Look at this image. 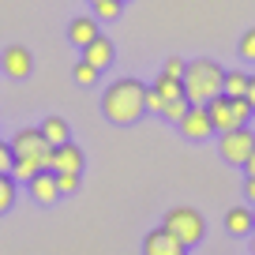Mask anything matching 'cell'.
I'll return each instance as SVG.
<instances>
[{
    "label": "cell",
    "instance_id": "6da1fadb",
    "mask_svg": "<svg viewBox=\"0 0 255 255\" xmlns=\"http://www.w3.org/2000/svg\"><path fill=\"white\" fill-rule=\"evenodd\" d=\"M102 113H105L109 124L131 128L146 113V87L139 79H131V75L113 79L109 87H105V94H102Z\"/></svg>",
    "mask_w": 255,
    "mask_h": 255
},
{
    "label": "cell",
    "instance_id": "7a4b0ae2",
    "mask_svg": "<svg viewBox=\"0 0 255 255\" xmlns=\"http://www.w3.org/2000/svg\"><path fill=\"white\" fill-rule=\"evenodd\" d=\"M180 83H184V98L191 105H210L218 94H225V68L210 56H199V60H188Z\"/></svg>",
    "mask_w": 255,
    "mask_h": 255
},
{
    "label": "cell",
    "instance_id": "3957f363",
    "mask_svg": "<svg viewBox=\"0 0 255 255\" xmlns=\"http://www.w3.org/2000/svg\"><path fill=\"white\" fill-rule=\"evenodd\" d=\"M161 229H169L184 248H195V244H203V237H207V218H203L195 207H173V210H165V218H161Z\"/></svg>",
    "mask_w": 255,
    "mask_h": 255
},
{
    "label": "cell",
    "instance_id": "277c9868",
    "mask_svg": "<svg viewBox=\"0 0 255 255\" xmlns=\"http://www.w3.org/2000/svg\"><path fill=\"white\" fill-rule=\"evenodd\" d=\"M207 113H210V124H214L218 135H222V131H233V128H244L248 120L255 117L248 98H225V94H218L214 102L207 105Z\"/></svg>",
    "mask_w": 255,
    "mask_h": 255
},
{
    "label": "cell",
    "instance_id": "5b68a950",
    "mask_svg": "<svg viewBox=\"0 0 255 255\" xmlns=\"http://www.w3.org/2000/svg\"><path fill=\"white\" fill-rule=\"evenodd\" d=\"M252 150H255V131H252L248 124L218 135V154H222V161H229V165H240V169H244V161L252 158Z\"/></svg>",
    "mask_w": 255,
    "mask_h": 255
},
{
    "label": "cell",
    "instance_id": "8992f818",
    "mask_svg": "<svg viewBox=\"0 0 255 255\" xmlns=\"http://www.w3.org/2000/svg\"><path fill=\"white\" fill-rule=\"evenodd\" d=\"M11 150H15V158H34L41 169H49V158H53V146L45 143L41 128H19L11 135Z\"/></svg>",
    "mask_w": 255,
    "mask_h": 255
},
{
    "label": "cell",
    "instance_id": "52a82bcc",
    "mask_svg": "<svg viewBox=\"0 0 255 255\" xmlns=\"http://www.w3.org/2000/svg\"><path fill=\"white\" fill-rule=\"evenodd\" d=\"M176 128H180V135H184V139H191V143H203V139L218 135V131H214V124H210L207 105H191V109L184 113V120H180Z\"/></svg>",
    "mask_w": 255,
    "mask_h": 255
},
{
    "label": "cell",
    "instance_id": "ba28073f",
    "mask_svg": "<svg viewBox=\"0 0 255 255\" xmlns=\"http://www.w3.org/2000/svg\"><path fill=\"white\" fill-rule=\"evenodd\" d=\"M0 72L8 75V79H30L34 72V56L26 45H8L0 53Z\"/></svg>",
    "mask_w": 255,
    "mask_h": 255
},
{
    "label": "cell",
    "instance_id": "9c48e42d",
    "mask_svg": "<svg viewBox=\"0 0 255 255\" xmlns=\"http://www.w3.org/2000/svg\"><path fill=\"white\" fill-rule=\"evenodd\" d=\"M143 255H188V248H184L169 229L158 225V229H150L143 237Z\"/></svg>",
    "mask_w": 255,
    "mask_h": 255
},
{
    "label": "cell",
    "instance_id": "30bf717a",
    "mask_svg": "<svg viewBox=\"0 0 255 255\" xmlns=\"http://www.w3.org/2000/svg\"><path fill=\"white\" fill-rule=\"evenodd\" d=\"M83 165H87L83 146H75V143L53 146V158H49V169H53V173H83Z\"/></svg>",
    "mask_w": 255,
    "mask_h": 255
},
{
    "label": "cell",
    "instance_id": "8fae6325",
    "mask_svg": "<svg viewBox=\"0 0 255 255\" xmlns=\"http://www.w3.org/2000/svg\"><path fill=\"white\" fill-rule=\"evenodd\" d=\"M26 191H30V199L38 203V207H53V203L60 199V188H56V173H53V169H41V173L34 176L30 184H26Z\"/></svg>",
    "mask_w": 255,
    "mask_h": 255
},
{
    "label": "cell",
    "instance_id": "7c38bea8",
    "mask_svg": "<svg viewBox=\"0 0 255 255\" xmlns=\"http://www.w3.org/2000/svg\"><path fill=\"white\" fill-rule=\"evenodd\" d=\"M225 233L229 237H252L255 233V214L248 203H237V207L225 210Z\"/></svg>",
    "mask_w": 255,
    "mask_h": 255
},
{
    "label": "cell",
    "instance_id": "4fadbf2b",
    "mask_svg": "<svg viewBox=\"0 0 255 255\" xmlns=\"http://www.w3.org/2000/svg\"><path fill=\"white\" fill-rule=\"evenodd\" d=\"M94 38H102V30H98V19H94V15H75L72 23H68V41H72L75 49H87Z\"/></svg>",
    "mask_w": 255,
    "mask_h": 255
},
{
    "label": "cell",
    "instance_id": "5bb4252c",
    "mask_svg": "<svg viewBox=\"0 0 255 255\" xmlns=\"http://www.w3.org/2000/svg\"><path fill=\"white\" fill-rule=\"evenodd\" d=\"M83 60L94 64L98 72H105V68H113V60H117V49H113V41L102 34V38H94L87 49H83Z\"/></svg>",
    "mask_w": 255,
    "mask_h": 255
},
{
    "label": "cell",
    "instance_id": "9a60e30c",
    "mask_svg": "<svg viewBox=\"0 0 255 255\" xmlns=\"http://www.w3.org/2000/svg\"><path fill=\"white\" fill-rule=\"evenodd\" d=\"M41 135H45L49 146H64V143H72V128H68V120L64 117H45L41 120Z\"/></svg>",
    "mask_w": 255,
    "mask_h": 255
},
{
    "label": "cell",
    "instance_id": "2e32d148",
    "mask_svg": "<svg viewBox=\"0 0 255 255\" xmlns=\"http://www.w3.org/2000/svg\"><path fill=\"white\" fill-rule=\"evenodd\" d=\"M248 79H252L248 72L229 68V72H225V98H244L248 94Z\"/></svg>",
    "mask_w": 255,
    "mask_h": 255
},
{
    "label": "cell",
    "instance_id": "e0dca14e",
    "mask_svg": "<svg viewBox=\"0 0 255 255\" xmlns=\"http://www.w3.org/2000/svg\"><path fill=\"white\" fill-rule=\"evenodd\" d=\"M38 173H41V165L34 158H15V161H11V180H15V184H30Z\"/></svg>",
    "mask_w": 255,
    "mask_h": 255
},
{
    "label": "cell",
    "instance_id": "ac0fdd59",
    "mask_svg": "<svg viewBox=\"0 0 255 255\" xmlns=\"http://www.w3.org/2000/svg\"><path fill=\"white\" fill-rule=\"evenodd\" d=\"M150 87L158 90L161 98H165V105H169V102H176V98H184V83H180V79H169V75H158Z\"/></svg>",
    "mask_w": 255,
    "mask_h": 255
},
{
    "label": "cell",
    "instance_id": "d6986e66",
    "mask_svg": "<svg viewBox=\"0 0 255 255\" xmlns=\"http://www.w3.org/2000/svg\"><path fill=\"white\" fill-rule=\"evenodd\" d=\"M90 8H94L98 23H113V19H120V11H124V0H98Z\"/></svg>",
    "mask_w": 255,
    "mask_h": 255
},
{
    "label": "cell",
    "instance_id": "ffe728a7",
    "mask_svg": "<svg viewBox=\"0 0 255 255\" xmlns=\"http://www.w3.org/2000/svg\"><path fill=\"white\" fill-rule=\"evenodd\" d=\"M15 180H11L8 173H0V214H8L11 207H15Z\"/></svg>",
    "mask_w": 255,
    "mask_h": 255
},
{
    "label": "cell",
    "instance_id": "44dd1931",
    "mask_svg": "<svg viewBox=\"0 0 255 255\" xmlns=\"http://www.w3.org/2000/svg\"><path fill=\"white\" fill-rule=\"evenodd\" d=\"M98 75H102V72H98L94 64H87V60H79V64L72 68V79L79 83V87H94V83H98Z\"/></svg>",
    "mask_w": 255,
    "mask_h": 255
},
{
    "label": "cell",
    "instance_id": "7402d4cb",
    "mask_svg": "<svg viewBox=\"0 0 255 255\" xmlns=\"http://www.w3.org/2000/svg\"><path fill=\"white\" fill-rule=\"evenodd\" d=\"M188 109H191V102H188V98H176V102H169L165 109H161V117H165L169 124H180V120H184V113H188Z\"/></svg>",
    "mask_w": 255,
    "mask_h": 255
},
{
    "label": "cell",
    "instance_id": "603a6c76",
    "mask_svg": "<svg viewBox=\"0 0 255 255\" xmlns=\"http://www.w3.org/2000/svg\"><path fill=\"white\" fill-rule=\"evenodd\" d=\"M237 53H240V60L255 64V26H252V30H244V34H240V45H237Z\"/></svg>",
    "mask_w": 255,
    "mask_h": 255
},
{
    "label": "cell",
    "instance_id": "cb8c5ba5",
    "mask_svg": "<svg viewBox=\"0 0 255 255\" xmlns=\"http://www.w3.org/2000/svg\"><path fill=\"white\" fill-rule=\"evenodd\" d=\"M79 180H83V173H56L60 195H75V191H79Z\"/></svg>",
    "mask_w": 255,
    "mask_h": 255
},
{
    "label": "cell",
    "instance_id": "d4e9b609",
    "mask_svg": "<svg viewBox=\"0 0 255 255\" xmlns=\"http://www.w3.org/2000/svg\"><path fill=\"white\" fill-rule=\"evenodd\" d=\"M184 68H188V60H180V56H169V60L161 64V75H169V79H184Z\"/></svg>",
    "mask_w": 255,
    "mask_h": 255
},
{
    "label": "cell",
    "instance_id": "484cf974",
    "mask_svg": "<svg viewBox=\"0 0 255 255\" xmlns=\"http://www.w3.org/2000/svg\"><path fill=\"white\" fill-rule=\"evenodd\" d=\"M11 161H15V150H11V143H4V139H0V173L11 176Z\"/></svg>",
    "mask_w": 255,
    "mask_h": 255
},
{
    "label": "cell",
    "instance_id": "4316f807",
    "mask_svg": "<svg viewBox=\"0 0 255 255\" xmlns=\"http://www.w3.org/2000/svg\"><path fill=\"white\" fill-rule=\"evenodd\" d=\"M161 109H165V98H161L154 87H146V113H158L161 117Z\"/></svg>",
    "mask_w": 255,
    "mask_h": 255
},
{
    "label": "cell",
    "instance_id": "83f0119b",
    "mask_svg": "<svg viewBox=\"0 0 255 255\" xmlns=\"http://www.w3.org/2000/svg\"><path fill=\"white\" fill-rule=\"evenodd\" d=\"M244 203L255 207V176H244Z\"/></svg>",
    "mask_w": 255,
    "mask_h": 255
},
{
    "label": "cell",
    "instance_id": "f1b7e54d",
    "mask_svg": "<svg viewBox=\"0 0 255 255\" xmlns=\"http://www.w3.org/2000/svg\"><path fill=\"white\" fill-rule=\"evenodd\" d=\"M244 98H248V105H252V109H255V75H252V79H248V94H244Z\"/></svg>",
    "mask_w": 255,
    "mask_h": 255
},
{
    "label": "cell",
    "instance_id": "f546056e",
    "mask_svg": "<svg viewBox=\"0 0 255 255\" xmlns=\"http://www.w3.org/2000/svg\"><path fill=\"white\" fill-rule=\"evenodd\" d=\"M244 176H255V150H252V158L244 161Z\"/></svg>",
    "mask_w": 255,
    "mask_h": 255
},
{
    "label": "cell",
    "instance_id": "4dcf8cb0",
    "mask_svg": "<svg viewBox=\"0 0 255 255\" xmlns=\"http://www.w3.org/2000/svg\"><path fill=\"white\" fill-rule=\"evenodd\" d=\"M248 248H252V255H255V233H252V237H248Z\"/></svg>",
    "mask_w": 255,
    "mask_h": 255
},
{
    "label": "cell",
    "instance_id": "1f68e13d",
    "mask_svg": "<svg viewBox=\"0 0 255 255\" xmlns=\"http://www.w3.org/2000/svg\"><path fill=\"white\" fill-rule=\"evenodd\" d=\"M90 4H98V0H90Z\"/></svg>",
    "mask_w": 255,
    "mask_h": 255
},
{
    "label": "cell",
    "instance_id": "d6a6232c",
    "mask_svg": "<svg viewBox=\"0 0 255 255\" xmlns=\"http://www.w3.org/2000/svg\"><path fill=\"white\" fill-rule=\"evenodd\" d=\"M252 214H255V207H252Z\"/></svg>",
    "mask_w": 255,
    "mask_h": 255
},
{
    "label": "cell",
    "instance_id": "836d02e7",
    "mask_svg": "<svg viewBox=\"0 0 255 255\" xmlns=\"http://www.w3.org/2000/svg\"><path fill=\"white\" fill-rule=\"evenodd\" d=\"M124 4H128V0H124Z\"/></svg>",
    "mask_w": 255,
    "mask_h": 255
}]
</instances>
